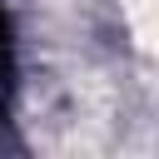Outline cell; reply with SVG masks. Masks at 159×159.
Segmentation results:
<instances>
[{
	"label": "cell",
	"instance_id": "obj_1",
	"mask_svg": "<svg viewBox=\"0 0 159 159\" xmlns=\"http://www.w3.org/2000/svg\"><path fill=\"white\" fill-rule=\"evenodd\" d=\"M10 80H15V45H10V15L0 10V114L10 104Z\"/></svg>",
	"mask_w": 159,
	"mask_h": 159
}]
</instances>
